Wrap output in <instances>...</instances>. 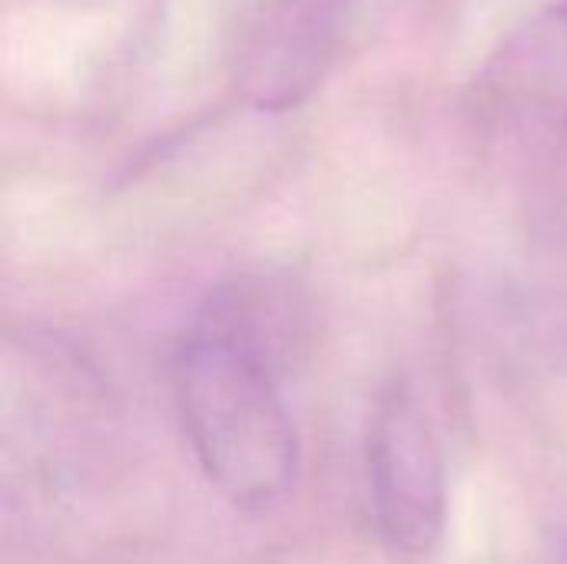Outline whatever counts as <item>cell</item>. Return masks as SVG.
<instances>
[{
    "label": "cell",
    "instance_id": "1",
    "mask_svg": "<svg viewBox=\"0 0 567 564\" xmlns=\"http://www.w3.org/2000/svg\"><path fill=\"white\" fill-rule=\"evenodd\" d=\"M272 319L279 312L256 289L216 293L173 359V396L199 469L252 515L279 509L299 475Z\"/></svg>",
    "mask_w": 567,
    "mask_h": 564
},
{
    "label": "cell",
    "instance_id": "2",
    "mask_svg": "<svg viewBox=\"0 0 567 564\" xmlns=\"http://www.w3.org/2000/svg\"><path fill=\"white\" fill-rule=\"evenodd\" d=\"M369 492L382 542L402 555H429L445 532V459L439 435L405 386H392L369 429Z\"/></svg>",
    "mask_w": 567,
    "mask_h": 564
},
{
    "label": "cell",
    "instance_id": "3",
    "mask_svg": "<svg viewBox=\"0 0 567 564\" xmlns=\"http://www.w3.org/2000/svg\"><path fill=\"white\" fill-rule=\"evenodd\" d=\"M362 0H262L239 50L236 86L266 113L299 106L329 76Z\"/></svg>",
    "mask_w": 567,
    "mask_h": 564
},
{
    "label": "cell",
    "instance_id": "4",
    "mask_svg": "<svg viewBox=\"0 0 567 564\" xmlns=\"http://www.w3.org/2000/svg\"><path fill=\"white\" fill-rule=\"evenodd\" d=\"M475 120L518 143H567V0L522 27L472 86Z\"/></svg>",
    "mask_w": 567,
    "mask_h": 564
}]
</instances>
